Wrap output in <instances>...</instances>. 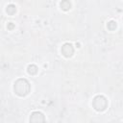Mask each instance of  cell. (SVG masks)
<instances>
[{"mask_svg": "<svg viewBox=\"0 0 123 123\" xmlns=\"http://www.w3.org/2000/svg\"><path fill=\"white\" fill-rule=\"evenodd\" d=\"M60 7L62 11L67 12L71 9V2L69 0H62V2L60 3Z\"/></svg>", "mask_w": 123, "mask_h": 123, "instance_id": "obj_5", "label": "cell"}, {"mask_svg": "<svg viewBox=\"0 0 123 123\" xmlns=\"http://www.w3.org/2000/svg\"><path fill=\"white\" fill-rule=\"evenodd\" d=\"M92 107L97 111H104L108 108V100L104 95H97L92 100Z\"/></svg>", "mask_w": 123, "mask_h": 123, "instance_id": "obj_2", "label": "cell"}, {"mask_svg": "<svg viewBox=\"0 0 123 123\" xmlns=\"http://www.w3.org/2000/svg\"><path fill=\"white\" fill-rule=\"evenodd\" d=\"M61 52H62V54L63 57H65V58H70V57L74 54V47H73V45H72L71 43L66 42V43H64V44L62 46Z\"/></svg>", "mask_w": 123, "mask_h": 123, "instance_id": "obj_3", "label": "cell"}, {"mask_svg": "<svg viewBox=\"0 0 123 123\" xmlns=\"http://www.w3.org/2000/svg\"><path fill=\"white\" fill-rule=\"evenodd\" d=\"M44 121H45V117H44L42 112H40V111L32 112L31 116H30V122H32V123H39V122H44Z\"/></svg>", "mask_w": 123, "mask_h": 123, "instance_id": "obj_4", "label": "cell"}, {"mask_svg": "<svg viewBox=\"0 0 123 123\" xmlns=\"http://www.w3.org/2000/svg\"><path fill=\"white\" fill-rule=\"evenodd\" d=\"M116 27H117V24H116V22L114 20H111V21H109L107 23V28L110 31H114L116 29Z\"/></svg>", "mask_w": 123, "mask_h": 123, "instance_id": "obj_8", "label": "cell"}, {"mask_svg": "<svg viewBox=\"0 0 123 123\" xmlns=\"http://www.w3.org/2000/svg\"><path fill=\"white\" fill-rule=\"evenodd\" d=\"M13 90H14V93H15L17 96L24 97V96L28 95L29 92L31 91V85H30V83H29L26 79H24V78L17 79V80L14 82Z\"/></svg>", "mask_w": 123, "mask_h": 123, "instance_id": "obj_1", "label": "cell"}, {"mask_svg": "<svg viewBox=\"0 0 123 123\" xmlns=\"http://www.w3.org/2000/svg\"><path fill=\"white\" fill-rule=\"evenodd\" d=\"M7 27H8V29H9V30H12V29H13V27H14V24H13L12 22H9V23H8V25H7Z\"/></svg>", "mask_w": 123, "mask_h": 123, "instance_id": "obj_9", "label": "cell"}, {"mask_svg": "<svg viewBox=\"0 0 123 123\" xmlns=\"http://www.w3.org/2000/svg\"><path fill=\"white\" fill-rule=\"evenodd\" d=\"M6 12H7L9 15H13V14L16 12V7H15L13 4L8 5L7 8H6Z\"/></svg>", "mask_w": 123, "mask_h": 123, "instance_id": "obj_6", "label": "cell"}, {"mask_svg": "<svg viewBox=\"0 0 123 123\" xmlns=\"http://www.w3.org/2000/svg\"><path fill=\"white\" fill-rule=\"evenodd\" d=\"M37 70H38V68H37V66L36 64H30L27 67V72L30 75H36L37 73Z\"/></svg>", "mask_w": 123, "mask_h": 123, "instance_id": "obj_7", "label": "cell"}]
</instances>
